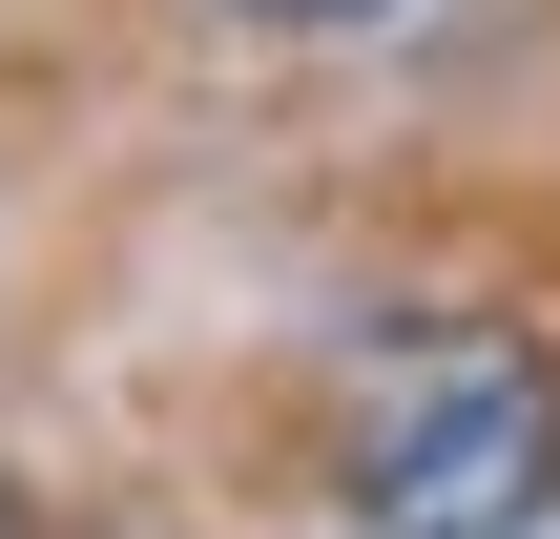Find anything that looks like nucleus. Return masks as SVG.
<instances>
[{"label": "nucleus", "mask_w": 560, "mask_h": 539, "mask_svg": "<svg viewBox=\"0 0 560 539\" xmlns=\"http://www.w3.org/2000/svg\"><path fill=\"white\" fill-rule=\"evenodd\" d=\"M332 457H353L374 539H540L560 519V353L499 312L374 332L353 395H332Z\"/></svg>", "instance_id": "1"}, {"label": "nucleus", "mask_w": 560, "mask_h": 539, "mask_svg": "<svg viewBox=\"0 0 560 539\" xmlns=\"http://www.w3.org/2000/svg\"><path fill=\"white\" fill-rule=\"evenodd\" d=\"M229 21H270V42H353V21H395V0H229Z\"/></svg>", "instance_id": "2"}]
</instances>
